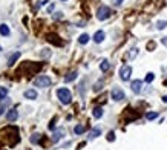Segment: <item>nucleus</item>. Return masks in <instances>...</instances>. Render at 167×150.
<instances>
[{
  "mask_svg": "<svg viewBox=\"0 0 167 150\" xmlns=\"http://www.w3.org/2000/svg\"><path fill=\"white\" fill-rule=\"evenodd\" d=\"M110 96H112V100L113 101H121V100H124V91L121 89V87L115 86V87H112V91H110Z\"/></svg>",
  "mask_w": 167,
  "mask_h": 150,
  "instance_id": "7ed1b4c3",
  "label": "nucleus"
},
{
  "mask_svg": "<svg viewBox=\"0 0 167 150\" xmlns=\"http://www.w3.org/2000/svg\"><path fill=\"white\" fill-rule=\"evenodd\" d=\"M137 55H138V48H132V49L127 52V58H129V60H134Z\"/></svg>",
  "mask_w": 167,
  "mask_h": 150,
  "instance_id": "f3484780",
  "label": "nucleus"
},
{
  "mask_svg": "<svg viewBox=\"0 0 167 150\" xmlns=\"http://www.w3.org/2000/svg\"><path fill=\"white\" fill-rule=\"evenodd\" d=\"M89 35H87V34H81L80 35V37H78V43H80V45H86V43L87 41H89Z\"/></svg>",
  "mask_w": 167,
  "mask_h": 150,
  "instance_id": "a211bd4d",
  "label": "nucleus"
},
{
  "mask_svg": "<svg viewBox=\"0 0 167 150\" xmlns=\"http://www.w3.org/2000/svg\"><path fill=\"white\" fill-rule=\"evenodd\" d=\"M153 80H155V74H153V72H149V74L146 75V78H144L146 83H152Z\"/></svg>",
  "mask_w": 167,
  "mask_h": 150,
  "instance_id": "5701e85b",
  "label": "nucleus"
},
{
  "mask_svg": "<svg viewBox=\"0 0 167 150\" xmlns=\"http://www.w3.org/2000/svg\"><path fill=\"white\" fill-rule=\"evenodd\" d=\"M146 118L150 121V120H155V118H158V112H147L146 113Z\"/></svg>",
  "mask_w": 167,
  "mask_h": 150,
  "instance_id": "b1692460",
  "label": "nucleus"
},
{
  "mask_svg": "<svg viewBox=\"0 0 167 150\" xmlns=\"http://www.w3.org/2000/svg\"><path fill=\"white\" fill-rule=\"evenodd\" d=\"M60 17H61V12H57V14L54 15V19H60Z\"/></svg>",
  "mask_w": 167,
  "mask_h": 150,
  "instance_id": "2f4dec72",
  "label": "nucleus"
},
{
  "mask_svg": "<svg viewBox=\"0 0 167 150\" xmlns=\"http://www.w3.org/2000/svg\"><path fill=\"white\" fill-rule=\"evenodd\" d=\"M130 75H132V67L127 66V64L121 66V69H120V78H121V80H123V81L130 80Z\"/></svg>",
  "mask_w": 167,
  "mask_h": 150,
  "instance_id": "39448f33",
  "label": "nucleus"
},
{
  "mask_svg": "<svg viewBox=\"0 0 167 150\" xmlns=\"http://www.w3.org/2000/svg\"><path fill=\"white\" fill-rule=\"evenodd\" d=\"M161 43H163V45L167 48V37H163V38H161Z\"/></svg>",
  "mask_w": 167,
  "mask_h": 150,
  "instance_id": "c756f323",
  "label": "nucleus"
},
{
  "mask_svg": "<svg viewBox=\"0 0 167 150\" xmlns=\"http://www.w3.org/2000/svg\"><path fill=\"white\" fill-rule=\"evenodd\" d=\"M2 113H3V107H0V115H2Z\"/></svg>",
  "mask_w": 167,
  "mask_h": 150,
  "instance_id": "f704fd0d",
  "label": "nucleus"
},
{
  "mask_svg": "<svg viewBox=\"0 0 167 150\" xmlns=\"http://www.w3.org/2000/svg\"><path fill=\"white\" fill-rule=\"evenodd\" d=\"M36 86L37 87H49L51 84H52V80L48 77V75H40L38 78H36Z\"/></svg>",
  "mask_w": 167,
  "mask_h": 150,
  "instance_id": "20e7f679",
  "label": "nucleus"
},
{
  "mask_svg": "<svg viewBox=\"0 0 167 150\" xmlns=\"http://www.w3.org/2000/svg\"><path fill=\"white\" fill-rule=\"evenodd\" d=\"M55 121H57V118H54V120H52V121L49 122V126H48V127H49L51 130H54V129H55Z\"/></svg>",
  "mask_w": 167,
  "mask_h": 150,
  "instance_id": "cd10ccee",
  "label": "nucleus"
},
{
  "mask_svg": "<svg viewBox=\"0 0 167 150\" xmlns=\"http://www.w3.org/2000/svg\"><path fill=\"white\" fill-rule=\"evenodd\" d=\"M166 26H167V22H166V20H160V22L156 23V29H160V31H161V29L166 28Z\"/></svg>",
  "mask_w": 167,
  "mask_h": 150,
  "instance_id": "393cba45",
  "label": "nucleus"
},
{
  "mask_svg": "<svg viewBox=\"0 0 167 150\" xmlns=\"http://www.w3.org/2000/svg\"><path fill=\"white\" fill-rule=\"evenodd\" d=\"M57 96L63 104H69L72 101V95H71V92H69V89H66V87H60V89L57 91Z\"/></svg>",
  "mask_w": 167,
  "mask_h": 150,
  "instance_id": "f257e3e1",
  "label": "nucleus"
},
{
  "mask_svg": "<svg viewBox=\"0 0 167 150\" xmlns=\"http://www.w3.org/2000/svg\"><path fill=\"white\" fill-rule=\"evenodd\" d=\"M0 48H2V46H0Z\"/></svg>",
  "mask_w": 167,
  "mask_h": 150,
  "instance_id": "c9c22d12",
  "label": "nucleus"
},
{
  "mask_svg": "<svg viewBox=\"0 0 167 150\" xmlns=\"http://www.w3.org/2000/svg\"><path fill=\"white\" fill-rule=\"evenodd\" d=\"M52 9H54V5H49V6H48V11H49V12H51V11H52Z\"/></svg>",
  "mask_w": 167,
  "mask_h": 150,
  "instance_id": "473e14b6",
  "label": "nucleus"
},
{
  "mask_svg": "<svg viewBox=\"0 0 167 150\" xmlns=\"http://www.w3.org/2000/svg\"><path fill=\"white\" fill-rule=\"evenodd\" d=\"M107 141H110V143L112 141H115V133H113V132H109L107 133Z\"/></svg>",
  "mask_w": 167,
  "mask_h": 150,
  "instance_id": "bb28decb",
  "label": "nucleus"
},
{
  "mask_svg": "<svg viewBox=\"0 0 167 150\" xmlns=\"http://www.w3.org/2000/svg\"><path fill=\"white\" fill-rule=\"evenodd\" d=\"M6 118H8V121H15L17 118H19V113H17L15 109H11L9 112L6 113Z\"/></svg>",
  "mask_w": 167,
  "mask_h": 150,
  "instance_id": "9d476101",
  "label": "nucleus"
},
{
  "mask_svg": "<svg viewBox=\"0 0 167 150\" xmlns=\"http://www.w3.org/2000/svg\"><path fill=\"white\" fill-rule=\"evenodd\" d=\"M109 17H110V8L106 6V5L100 6V8H98V11H97V19L103 22V20H107Z\"/></svg>",
  "mask_w": 167,
  "mask_h": 150,
  "instance_id": "f03ea898",
  "label": "nucleus"
},
{
  "mask_svg": "<svg viewBox=\"0 0 167 150\" xmlns=\"http://www.w3.org/2000/svg\"><path fill=\"white\" fill-rule=\"evenodd\" d=\"M155 48V43H149L147 45V49H153Z\"/></svg>",
  "mask_w": 167,
  "mask_h": 150,
  "instance_id": "7c9ffc66",
  "label": "nucleus"
},
{
  "mask_svg": "<svg viewBox=\"0 0 167 150\" xmlns=\"http://www.w3.org/2000/svg\"><path fill=\"white\" fill-rule=\"evenodd\" d=\"M130 87H132V91H134L135 93H139L143 89V81L141 80H134L130 83Z\"/></svg>",
  "mask_w": 167,
  "mask_h": 150,
  "instance_id": "0eeeda50",
  "label": "nucleus"
},
{
  "mask_svg": "<svg viewBox=\"0 0 167 150\" xmlns=\"http://www.w3.org/2000/svg\"><path fill=\"white\" fill-rule=\"evenodd\" d=\"M6 96H8V89L6 87H0V101L5 100Z\"/></svg>",
  "mask_w": 167,
  "mask_h": 150,
  "instance_id": "4be33fe9",
  "label": "nucleus"
},
{
  "mask_svg": "<svg viewBox=\"0 0 167 150\" xmlns=\"http://www.w3.org/2000/svg\"><path fill=\"white\" fill-rule=\"evenodd\" d=\"M77 77H78V74L75 72V70H72V72H69V74L65 77V83H71V81H74Z\"/></svg>",
  "mask_w": 167,
  "mask_h": 150,
  "instance_id": "f8f14e48",
  "label": "nucleus"
},
{
  "mask_svg": "<svg viewBox=\"0 0 167 150\" xmlns=\"http://www.w3.org/2000/svg\"><path fill=\"white\" fill-rule=\"evenodd\" d=\"M84 130H86V126H75V129H74V132L77 135H81V133H84Z\"/></svg>",
  "mask_w": 167,
  "mask_h": 150,
  "instance_id": "412c9836",
  "label": "nucleus"
},
{
  "mask_svg": "<svg viewBox=\"0 0 167 150\" xmlns=\"http://www.w3.org/2000/svg\"><path fill=\"white\" fill-rule=\"evenodd\" d=\"M19 57H20V52H19V51H17V52H14V54H12L9 58H8V66H12V64L15 63V61L19 60Z\"/></svg>",
  "mask_w": 167,
  "mask_h": 150,
  "instance_id": "9b49d317",
  "label": "nucleus"
},
{
  "mask_svg": "<svg viewBox=\"0 0 167 150\" xmlns=\"http://www.w3.org/2000/svg\"><path fill=\"white\" fill-rule=\"evenodd\" d=\"M100 133H101V129H100V127H94V129L91 130V133H89V138L94 139V138H97V136H100Z\"/></svg>",
  "mask_w": 167,
  "mask_h": 150,
  "instance_id": "4468645a",
  "label": "nucleus"
},
{
  "mask_svg": "<svg viewBox=\"0 0 167 150\" xmlns=\"http://www.w3.org/2000/svg\"><path fill=\"white\" fill-rule=\"evenodd\" d=\"M63 135H65V130H63V129H57V130L54 132V135H52V143H58Z\"/></svg>",
  "mask_w": 167,
  "mask_h": 150,
  "instance_id": "6e6552de",
  "label": "nucleus"
},
{
  "mask_svg": "<svg viewBox=\"0 0 167 150\" xmlns=\"http://www.w3.org/2000/svg\"><path fill=\"white\" fill-rule=\"evenodd\" d=\"M104 37H106V34H104L103 31H97V32L94 34V41H95V43H101V41L104 40Z\"/></svg>",
  "mask_w": 167,
  "mask_h": 150,
  "instance_id": "1a4fd4ad",
  "label": "nucleus"
},
{
  "mask_svg": "<svg viewBox=\"0 0 167 150\" xmlns=\"http://www.w3.org/2000/svg\"><path fill=\"white\" fill-rule=\"evenodd\" d=\"M92 115H94V118H101L103 117V107H95L94 110H92Z\"/></svg>",
  "mask_w": 167,
  "mask_h": 150,
  "instance_id": "dca6fc26",
  "label": "nucleus"
},
{
  "mask_svg": "<svg viewBox=\"0 0 167 150\" xmlns=\"http://www.w3.org/2000/svg\"><path fill=\"white\" fill-rule=\"evenodd\" d=\"M49 43H52V45H55V46H61L63 45V40H60V37L57 34H48V38H46Z\"/></svg>",
  "mask_w": 167,
  "mask_h": 150,
  "instance_id": "423d86ee",
  "label": "nucleus"
},
{
  "mask_svg": "<svg viewBox=\"0 0 167 150\" xmlns=\"http://www.w3.org/2000/svg\"><path fill=\"white\" fill-rule=\"evenodd\" d=\"M109 67H110V63H109L107 60H103L101 63H100V69H101V72H107Z\"/></svg>",
  "mask_w": 167,
  "mask_h": 150,
  "instance_id": "2eb2a0df",
  "label": "nucleus"
},
{
  "mask_svg": "<svg viewBox=\"0 0 167 150\" xmlns=\"http://www.w3.org/2000/svg\"><path fill=\"white\" fill-rule=\"evenodd\" d=\"M123 3V0H113V5H115V6H120Z\"/></svg>",
  "mask_w": 167,
  "mask_h": 150,
  "instance_id": "c85d7f7f",
  "label": "nucleus"
},
{
  "mask_svg": "<svg viewBox=\"0 0 167 150\" xmlns=\"http://www.w3.org/2000/svg\"><path fill=\"white\" fill-rule=\"evenodd\" d=\"M41 136H43V135H40V133H34V135L31 136V143H32V144H38L40 141H41Z\"/></svg>",
  "mask_w": 167,
  "mask_h": 150,
  "instance_id": "aec40b11",
  "label": "nucleus"
},
{
  "mask_svg": "<svg viewBox=\"0 0 167 150\" xmlns=\"http://www.w3.org/2000/svg\"><path fill=\"white\" fill-rule=\"evenodd\" d=\"M25 96H26L28 100H36V98H37V92L34 91V89H29V91L25 92Z\"/></svg>",
  "mask_w": 167,
  "mask_h": 150,
  "instance_id": "ddd939ff",
  "label": "nucleus"
},
{
  "mask_svg": "<svg viewBox=\"0 0 167 150\" xmlns=\"http://www.w3.org/2000/svg\"><path fill=\"white\" fill-rule=\"evenodd\" d=\"M0 35H5V37H6V35H9V26H8V25H2V26H0Z\"/></svg>",
  "mask_w": 167,
  "mask_h": 150,
  "instance_id": "6ab92c4d",
  "label": "nucleus"
},
{
  "mask_svg": "<svg viewBox=\"0 0 167 150\" xmlns=\"http://www.w3.org/2000/svg\"><path fill=\"white\" fill-rule=\"evenodd\" d=\"M103 84H104L103 81H98V83H95V86H94V91H95V92L101 91V89H103Z\"/></svg>",
  "mask_w": 167,
  "mask_h": 150,
  "instance_id": "a878e982",
  "label": "nucleus"
},
{
  "mask_svg": "<svg viewBox=\"0 0 167 150\" xmlns=\"http://www.w3.org/2000/svg\"><path fill=\"white\" fill-rule=\"evenodd\" d=\"M163 101H164V103H167V95H166V96H163Z\"/></svg>",
  "mask_w": 167,
  "mask_h": 150,
  "instance_id": "72a5a7b5",
  "label": "nucleus"
}]
</instances>
